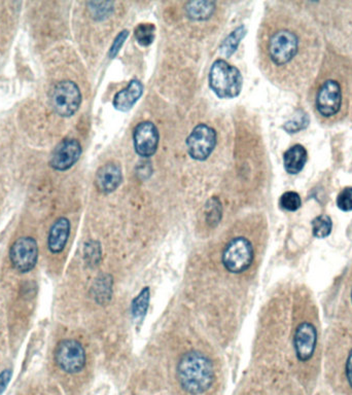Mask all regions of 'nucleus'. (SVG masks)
Segmentation results:
<instances>
[{"label":"nucleus","mask_w":352,"mask_h":395,"mask_svg":"<svg viewBox=\"0 0 352 395\" xmlns=\"http://www.w3.org/2000/svg\"><path fill=\"white\" fill-rule=\"evenodd\" d=\"M122 180L121 166L108 163L100 167L96 173L95 185L102 194H111L120 187Z\"/></svg>","instance_id":"ddd939ff"},{"label":"nucleus","mask_w":352,"mask_h":395,"mask_svg":"<svg viewBox=\"0 0 352 395\" xmlns=\"http://www.w3.org/2000/svg\"><path fill=\"white\" fill-rule=\"evenodd\" d=\"M89 6H90L91 13L94 15V18H99V19H103L113 10V4H111V2H98V4L97 2H91Z\"/></svg>","instance_id":"bb28decb"},{"label":"nucleus","mask_w":352,"mask_h":395,"mask_svg":"<svg viewBox=\"0 0 352 395\" xmlns=\"http://www.w3.org/2000/svg\"><path fill=\"white\" fill-rule=\"evenodd\" d=\"M253 244L249 239L237 237L232 239L222 252V263L230 273H244L253 263Z\"/></svg>","instance_id":"20e7f679"},{"label":"nucleus","mask_w":352,"mask_h":395,"mask_svg":"<svg viewBox=\"0 0 352 395\" xmlns=\"http://www.w3.org/2000/svg\"><path fill=\"white\" fill-rule=\"evenodd\" d=\"M82 155V145L77 139H64L55 147L50 165L57 171L70 169Z\"/></svg>","instance_id":"9b49d317"},{"label":"nucleus","mask_w":352,"mask_h":395,"mask_svg":"<svg viewBox=\"0 0 352 395\" xmlns=\"http://www.w3.org/2000/svg\"><path fill=\"white\" fill-rule=\"evenodd\" d=\"M82 93L75 82L63 80L56 84L52 93L53 108L60 117L69 118L79 111Z\"/></svg>","instance_id":"423d86ee"},{"label":"nucleus","mask_w":352,"mask_h":395,"mask_svg":"<svg viewBox=\"0 0 352 395\" xmlns=\"http://www.w3.org/2000/svg\"><path fill=\"white\" fill-rule=\"evenodd\" d=\"M129 32L127 30L122 31L119 35H118L117 39L113 42V46H111V51H109V57L113 58L117 56L119 51L121 50L122 44H124L125 40L128 37Z\"/></svg>","instance_id":"cd10ccee"},{"label":"nucleus","mask_w":352,"mask_h":395,"mask_svg":"<svg viewBox=\"0 0 352 395\" xmlns=\"http://www.w3.org/2000/svg\"><path fill=\"white\" fill-rule=\"evenodd\" d=\"M245 35H246V28L244 26L238 27L235 31H233L220 46L222 55L227 58L231 57L237 50L238 46L241 39H244Z\"/></svg>","instance_id":"6ab92c4d"},{"label":"nucleus","mask_w":352,"mask_h":395,"mask_svg":"<svg viewBox=\"0 0 352 395\" xmlns=\"http://www.w3.org/2000/svg\"><path fill=\"white\" fill-rule=\"evenodd\" d=\"M337 206L339 209L342 211H352V187H345L344 189L339 194L337 200Z\"/></svg>","instance_id":"a878e982"},{"label":"nucleus","mask_w":352,"mask_h":395,"mask_svg":"<svg viewBox=\"0 0 352 395\" xmlns=\"http://www.w3.org/2000/svg\"><path fill=\"white\" fill-rule=\"evenodd\" d=\"M304 32L294 28H280L271 35L268 42V55L275 66L296 65L304 59V52L315 55L316 42L311 37L304 39Z\"/></svg>","instance_id":"f257e3e1"},{"label":"nucleus","mask_w":352,"mask_h":395,"mask_svg":"<svg viewBox=\"0 0 352 395\" xmlns=\"http://www.w3.org/2000/svg\"><path fill=\"white\" fill-rule=\"evenodd\" d=\"M144 94V84L138 80H131L130 84L124 90L120 91L113 98V106L117 111H130L135 106L136 102L139 100Z\"/></svg>","instance_id":"2eb2a0df"},{"label":"nucleus","mask_w":352,"mask_h":395,"mask_svg":"<svg viewBox=\"0 0 352 395\" xmlns=\"http://www.w3.org/2000/svg\"><path fill=\"white\" fill-rule=\"evenodd\" d=\"M156 27L153 24H139L134 30V37L142 46H149L155 39Z\"/></svg>","instance_id":"412c9836"},{"label":"nucleus","mask_w":352,"mask_h":395,"mask_svg":"<svg viewBox=\"0 0 352 395\" xmlns=\"http://www.w3.org/2000/svg\"><path fill=\"white\" fill-rule=\"evenodd\" d=\"M332 229H333V222H332L331 218L325 214L318 216L312 220V233L315 238L329 237L331 235Z\"/></svg>","instance_id":"aec40b11"},{"label":"nucleus","mask_w":352,"mask_h":395,"mask_svg":"<svg viewBox=\"0 0 352 395\" xmlns=\"http://www.w3.org/2000/svg\"><path fill=\"white\" fill-rule=\"evenodd\" d=\"M84 254L87 265H90V267H96V265H99L102 256L101 246H100L99 242L89 241L88 243H86Z\"/></svg>","instance_id":"5701e85b"},{"label":"nucleus","mask_w":352,"mask_h":395,"mask_svg":"<svg viewBox=\"0 0 352 395\" xmlns=\"http://www.w3.org/2000/svg\"><path fill=\"white\" fill-rule=\"evenodd\" d=\"M307 151L301 144H296L285 151L284 156V168L287 173L298 174L304 168L307 162Z\"/></svg>","instance_id":"dca6fc26"},{"label":"nucleus","mask_w":352,"mask_h":395,"mask_svg":"<svg viewBox=\"0 0 352 395\" xmlns=\"http://www.w3.org/2000/svg\"><path fill=\"white\" fill-rule=\"evenodd\" d=\"M215 4L210 1H194L187 4V13L193 20H207L215 13Z\"/></svg>","instance_id":"f3484780"},{"label":"nucleus","mask_w":352,"mask_h":395,"mask_svg":"<svg viewBox=\"0 0 352 395\" xmlns=\"http://www.w3.org/2000/svg\"><path fill=\"white\" fill-rule=\"evenodd\" d=\"M222 214V208L220 200L217 198L210 199L206 205V220L208 225L215 227L220 224Z\"/></svg>","instance_id":"b1692460"},{"label":"nucleus","mask_w":352,"mask_h":395,"mask_svg":"<svg viewBox=\"0 0 352 395\" xmlns=\"http://www.w3.org/2000/svg\"><path fill=\"white\" fill-rule=\"evenodd\" d=\"M302 205L300 195L296 192H287L280 198V206L287 211H297Z\"/></svg>","instance_id":"393cba45"},{"label":"nucleus","mask_w":352,"mask_h":395,"mask_svg":"<svg viewBox=\"0 0 352 395\" xmlns=\"http://www.w3.org/2000/svg\"><path fill=\"white\" fill-rule=\"evenodd\" d=\"M217 145V132L206 124H200L194 128L187 139L189 155L197 161H205L210 157Z\"/></svg>","instance_id":"6e6552de"},{"label":"nucleus","mask_w":352,"mask_h":395,"mask_svg":"<svg viewBox=\"0 0 352 395\" xmlns=\"http://www.w3.org/2000/svg\"><path fill=\"white\" fill-rule=\"evenodd\" d=\"M346 377L347 381H348L349 385L352 388V350L351 353H349L348 358H347Z\"/></svg>","instance_id":"c756f323"},{"label":"nucleus","mask_w":352,"mask_h":395,"mask_svg":"<svg viewBox=\"0 0 352 395\" xmlns=\"http://www.w3.org/2000/svg\"><path fill=\"white\" fill-rule=\"evenodd\" d=\"M13 372L12 370H4L0 372V395L6 391V387H8V383L11 382V379H12Z\"/></svg>","instance_id":"c85d7f7f"},{"label":"nucleus","mask_w":352,"mask_h":395,"mask_svg":"<svg viewBox=\"0 0 352 395\" xmlns=\"http://www.w3.org/2000/svg\"><path fill=\"white\" fill-rule=\"evenodd\" d=\"M111 287L113 279L111 275H101L96 280L93 291L96 302L106 305L111 299Z\"/></svg>","instance_id":"a211bd4d"},{"label":"nucleus","mask_w":352,"mask_h":395,"mask_svg":"<svg viewBox=\"0 0 352 395\" xmlns=\"http://www.w3.org/2000/svg\"><path fill=\"white\" fill-rule=\"evenodd\" d=\"M149 296H151V291H149V287H144L133 300L132 315L134 318H142L146 313L149 308Z\"/></svg>","instance_id":"4be33fe9"},{"label":"nucleus","mask_w":352,"mask_h":395,"mask_svg":"<svg viewBox=\"0 0 352 395\" xmlns=\"http://www.w3.org/2000/svg\"><path fill=\"white\" fill-rule=\"evenodd\" d=\"M10 261L19 273L32 271L39 261V245L31 237H22L15 241L10 249Z\"/></svg>","instance_id":"1a4fd4ad"},{"label":"nucleus","mask_w":352,"mask_h":395,"mask_svg":"<svg viewBox=\"0 0 352 395\" xmlns=\"http://www.w3.org/2000/svg\"><path fill=\"white\" fill-rule=\"evenodd\" d=\"M244 77L239 69L225 60H217L209 73V87L218 97L231 99L241 93Z\"/></svg>","instance_id":"7ed1b4c3"},{"label":"nucleus","mask_w":352,"mask_h":395,"mask_svg":"<svg viewBox=\"0 0 352 395\" xmlns=\"http://www.w3.org/2000/svg\"><path fill=\"white\" fill-rule=\"evenodd\" d=\"M69 235H70V222L66 218H58L49 232V251L54 254L61 253L68 244Z\"/></svg>","instance_id":"4468645a"},{"label":"nucleus","mask_w":352,"mask_h":395,"mask_svg":"<svg viewBox=\"0 0 352 395\" xmlns=\"http://www.w3.org/2000/svg\"><path fill=\"white\" fill-rule=\"evenodd\" d=\"M54 358L58 367L68 374H77L86 367L87 356L84 346L73 339L58 343Z\"/></svg>","instance_id":"39448f33"},{"label":"nucleus","mask_w":352,"mask_h":395,"mask_svg":"<svg viewBox=\"0 0 352 395\" xmlns=\"http://www.w3.org/2000/svg\"><path fill=\"white\" fill-rule=\"evenodd\" d=\"M318 343V330L312 323L303 322L296 330L295 344L296 354L298 360L306 363L313 356Z\"/></svg>","instance_id":"f8f14e48"},{"label":"nucleus","mask_w":352,"mask_h":395,"mask_svg":"<svg viewBox=\"0 0 352 395\" xmlns=\"http://www.w3.org/2000/svg\"><path fill=\"white\" fill-rule=\"evenodd\" d=\"M351 300H352V291H351Z\"/></svg>","instance_id":"7c9ffc66"},{"label":"nucleus","mask_w":352,"mask_h":395,"mask_svg":"<svg viewBox=\"0 0 352 395\" xmlns=\"http://www.w3.org/2000/svg\"><path fill=\"white\" fill-rule=\"evenodd\" d=\"M343 104V90L340 82L334 79L325 80L318 93L315 106L322 117L333 118L337 115Z\"/></svg>","instance_id":"0eeeda50"},{"label":"nucleus","mask_w":352,"mask_h":395,"mask_svg":"<svg viewBox=\"0 0 352 395\" xmlns=\"http://www.w3.org/2000/svg\"><path fill=\"white\" fill-rule=\"evenodd\" d=\"M136 153L142 158L155 155L159 146L160 135L157 127L151 122L139 123L133 132Z\"/></svg>","instance_id":"9d476101"},{"label":"nucleus","mask_w":352,"mask_h":395,"mask_svg":"<svg viewBox=\"0 0 352 395\" xmlns=\"http://www.w3.org/2000/svg\"><path fill=\"white\" fill-rule=\"evenodd\" d=\"M176 372L182 387L191 395L204 394L215 381L213 363L199 351L184 354L178 361Z\"/></svg>","instance_id":"f03ea898"}]
</instances>
